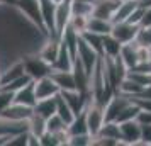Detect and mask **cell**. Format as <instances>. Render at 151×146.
<instances>
[{"label": "cell", "mask_w": 151, "mask_h": 146, "mask_svg": "<svg viewBox=\"0 0 151 146\" xmlns=\"http://www.w3.org/2000/svg\"><path fill=\"white\" fill-rule=\"evenodd\" d=\"M121 58L122 61L126 63L127 68H134L137 63H139V58H137V42H127V44H122V49H121Z\"/></svg>", "instance_id": "ffe728a7"}, {"label": "cell", "mask_w": 151, "mask_h": 146, "mask_svg": "<svg viewBox=\"0 0 151 146\" xmlns=\"http://www.w3.org/2000/svg\"><path fill=\"white\" fill-rule=\"evenodd\" d=\"M27 131L31 134L37 136V138H41L42 134L48 131L46 129V119L39 114H36V112H32V116L27 119Z\"/></svg>", "instance_id": "603a6c76"}, {"label": "cell", "mask_w": 151, "mask_h": 146, "mask_svg": "<svg viewBox=\"0 0 151 146\" xmlns=\"http://www.w3.org/2000/svg\"><path fill=\"white\" fill-rule=\"evenodd\" d=\"M34 87H36V97L37 100L41 99H49V97H56L60 95V87L56 85V82L51 78V75L42 77L39 80H34Z\"/></svg>", "instance_id": "ba28073f"}, {"label": "cell", "mask_w": 151, "mask_h": 146, "mask_svg": "<svg viewBox=\"0 0 151 146\" xmlns=\"http://www.w3.org/2000/svg\"><path fill=\"white\" fill-rule=\"evenodd\" d=\"M55 4H61V2H65V0H53Z\"/></svg>", "instance_id": "60d3db41"}, {"label": "cell", "mask_w": 151, "mask_h": 146, "mask_svg": "<svg viewBox=\"0 0 151 146\" xmlns=\"http://www.w3.org/2000/svg\"><path fill=\"white\" fill-rule=\"evenodd\" d=\"M80 36H82L87 42H88L92 48L95 49L99 55H102V37H104V36L97 34V32H92V31H83Z\"/></svg>", "instance_id": "f1b7e54d"}, {"label": "cell", "mask_w": 151, "mask_h": 146, "mask_svg": "<svg viewBox=\"0 0 151 146\" xmlns=\"http://www.w3.org/2000/svg\"><path fill=\"white\" fill-rule=\"evenodd\" d=\"M122 49V42L117 37H114L112 34H105L102 37V55L107 58H116L121 55Z\"/></svg>", "instance_id": "e0dca14e"}, {"label": "cell", "mask_w": 151, "mask_h": 146, "mask_svg": "<svg viewBox=\"0 0 151 146\" xmlns=\"http://www.w3.org/2000/svg\"><path fill=\"white\" fill-rule=\"evenodd\" d=\"M136 121L139 124H151V111H143V109H139L136 116Z\"/></svg>", "instance_id": "74e56055"}, {"label": "cell", "mask_w": 151, "mask_h": 146, "mask_svg": "<svg viewBox=\"0 0 151 146\" xmlns=\"http://www.w3.org/2000/svg\"><path fill=\"white\" fill-rule=\"evenodd\" d=\"M31 80H32V78L29 77L27 73H24L22 77H19L17 80H14V82H10V83H7V85H4L2 88H5V90H10V92H17L19 88H22L24 85H27Z\"/></svg>", "instance_id": "d6a6232c"}, {"label": "cell", "mask_w": 151, "mask_h": 146, "mask_svg": "<svg viewBox=\"0 0 151 146\" xmlns=\"http://www.w3.org/2000/svg\"><path fill=\"white\" fill-rule=\"evenodd\" d=\"M68 132L70 136H75V134H85L88 132V124H87V112L83 109L82 112H78L75 116V119L68 124ZM90 134V132H88Z\"/></svg>", "instance_id": "7402d4cb"}, {"label": "cell", "mask_w": 151, "mask_h": 146, "mask_svg": "<svg viewBox=\"0 0 151 146\" xmlns=\"http://www.w3.org/2000/svg\"><path fill=\"white\" fill-rule=\"evenodd\" d=\"M51 78L56 82V85L60 87V90H76L73 70H70V71H63V70H51Z\"/></svg>", "instance_id": "9a60e30c"}, {"label": "cell", "mask_w": 151, "mask_h": 146, "mask_svg": "<svg viewBox=\"0 0 151 146\" xmlns=\"http://www.w3.org/2000/svg\"><path fill=\"white\" fill-rule=\"evenodd\" d=\"M73 65H75V56L70 53V49L65 46V42L61 41V46H60V53H58V58L56 61L53 63V70H63V71H70L73 70Z\"/></svg>", "instance_id": "2e32d148"}, {"label": "cell", "mask_w": 151, "mask_h": 146, "mask_svg": "<svg viewBox=\"0 0 151 146\" xmlns=\"http://www.w3.org/2000/svg\"><path fill=\"white\" fill-rule=\"evenodd\" d=\"M12 102H14V92L5 90V88H0V112L5 111Z\"/></svg>", "instance_id": "d590c367"}, {"label": "cell", "mask_w": 151, "mask_h": 146, "mask_svg": "<svg viewBox=\"0 0 151 146\" xmlns=\"http://www.w3.org/2000/svg\"><path fill=\"white\" fill-rule=\"evenodd\" d=\"M97 136H100V138H109V139H116V141H119V146H121V127H119V122H116V121H105Z\"/></svg>", "instance_id": "cb8c5ba5"}, {"label": "cell", "mask_w": 151, "mask_h": 146, "mask_svg": "<svg viewBox=\"0 0 151 146\" xmlns=\"http://www.w3.org/2000/svg\"><path fill=\"white\" fill-rule=\"evenodd\" d=\"M32 112L34 109L32 107H27V105H22V104H12L9 105L5 111L0 112V116H4V117L10 119V121H19V122H24V121H27L31 116H32Z\"/></svg>", "instance_id": "7c38bea8"}, {"label": "cell", "mask_w": 151, "mask_h": 146, "mask_svg": "<svg viewBox=\"0 0 151 146\" xmlns=\"http://www.w3.org/2000/svg\"><path fill=\"white\" fill-rule=\"evenodd\" d=\"M56 104H58V95L56 97H49V99H41L34 105V112L42 116L44 119H48L53 114H56Z\"/></svg>", "instance_id": "44dd1931"}, {"label": "cell", "mask_w": 151, "mask_h": 146, "mask_svg": "<svg viewBox=\"0 0 151 146\" xmlns=\"http://www.w3.org/2000/svg\"><path fill=\"white\" fill-rule=\"evenodd\" d=\"M93 138L90 136L88 132L85 134H75V136H70L68 139V146H92Z\"/></svg>", "instance_id": "4dcf8cb0"}, {"label": "cell", "mask_w": 151, "mask_h": 146, "mask_svg": "<svg viewBox=\"0 0 151 146\" xmlns=\"http://www.w3.org/2000/svg\"><path fill=\"white\" fill-rule=\"evenodd\" d=\"M112 26H114L112 21L90 15L88 24H87V31H92V32H97V34H100V36H105V34H110L112 32Z\"/></svg>", "instance_id": "d6986e66"}, {"label": "cell", "mask_w": 151, "mask_h": 146, "mask_svg": "<svg viewBox=\"0 0 151 146\" xmlns=\"http://www.w3.org/2000/svg\"><path fill=\"white\" fill-rule=\"evenodd\" d=\"M46 129H48V132L58 134V132L68 129V124H66V122H65V121L58 116V114H53L51 117L46 119Z\"/></svg>", "instance_id": "4316f807"}, {"label": "cell", "mask_w": 151, "mask_h": 146, "mask_svg": "<svg viewBox=\"0 0 151 146\" xmlns=\"http://www.w3.org/2000/svg\"><path fill=\"white\" fill-rule=\"evenodd\" d=\"M87 24H88V17H83V15H71L68 26H71L78 34H82L83 31H87Z\"/></svg>", "instance_id": "1f68e13d"}, {"label": "cell", "mask_w": 151, "mask_h": 146, "mask_svg": "<svg viewBox=\"0 0 151 146\" xmlns=\"http://www.w3.org/2000/svg\"><path fill=\"white\" fill-rule=\"evenodd\" d=\"M141 26H143V27H151V5L150 7H146V10H144Z\"/></svg>", "instance_id": "f35d334b"}, {"label": "cell", "mask_w": 151, "mask_h": 146, "mask_svg": "<svg viewBox=\"0 0 151 146\" xmlns=\"http://www.w3.org/2000/svg\"><path fill=\"white\" fill-rule=\"evenodd\" d=\"M14 102L15 104H22L32 107L37 104V97H36V87H34V80H31L27 85H24L22 88H19L17 92H14Z\"/></svg>", "instance_id": "4fadbf2b"}, {"label": "cell", "mask_w": 151, "mask_h": 146, "mask_svg": "<svg viewBox=\"0 0 151 146\" xmlns=\"http://www.w3.org/2000/svg\"><path fill=\"white\" fill-rule=\"evenodd\" d=\"M60 46H61V39H58L55 36H49L48 39L42 42V46L39 48L37 55L41 56L46 63H49V65L53 66V63L56 61L58 53H60Z\"/></svg>", "instance_id": "9c48e42d"}, {"label": "cell", "mask_w": 151, "mask_h": 146, "mask_svg": "<svg viewBox=\"0 0 151 146\" xmlns=\"http://www.w3.org/2000/svg\"><path fill=\"white\" fill-rule=\"evenodd\" d=\"M119 4H121V0H95L93 2L92 15L93 17H100V19H107V21H112V15L117 10Z\"/></svg>", "instance_id": "8fae6325"}, {"label": "cell", "mask_w": 151, "mask_h": 146, "mask_svg": "<svg viewBox=\"0 0 151 146\" xmlns=\"http://www.w3.org/2000/svg\"><path fill=\"white\" fill-rule=\"evenodd\" d=\"M100 56L102 55H99L95 49L92 48L88 42L80 36V39H78V49H76V56L75 58L80 60V63L83 65V68L87 70L88 75L93 71V68L97 66V63H99V60H100Z\"/></svg>", "instance_id": "277c9868"}, {"label": "cell", "mask_w": 151, "mask_h": 146, "mask_svg": "<svg viewBox=\"0 0 151 146\" xmlns=\"http://www.w3.org/2000/svg\"><path fill=\"white\" fill-rule=\"evenodd\" d=\"M139 27L141 26H136V24H131V22L124 21V22H116L112 26V32L110 34L117 37L122 44H127V42L136 41L137 32H139Z\"/></svg>", "instance_id": "52a82bcc"}, {"label": "cell", "mask_w": 151, "mask_h": 146, "mask_svg": "<svg viewBox=\"0 0 151 146\" xmlns=\"http://www.w3.org/2000/svg\"><path fill=\"white\" fill-rule=\"evenodd\" d=\"M143 85H139L137 82H134L132 78L126 77L124 80H121V83L117 85V90L119 93H122V95H126V97L129 99H134L137 97V95H141V92H143Z\"/></svg>", "instance_id": "ac0fdd59"}, {"label": "cell", "mask_w": 151, "mask_h": 146, "mask_svg": "<svg viewBox=\"0 0 151 146\" xmlns=\"http://www.w3.org/2000/svg\"><path fill=\"white\" fill-rule=\"evenodd\" d=\"M0 75H2V63H0Z\"/></svg>", "instance_id": "b9f144b4"}, {"label": "cell", "mask_w": 151, "mask_h": 146, "mask_svg": "<svg viewBox=\"0 0 151 146\" xmlns=\"http://www.w3.org/2000/svg\"><path fill=\"white\" fill-rule=\"evenodd\" d=\"M56 114L60 116V117L66 122V124H70L73 119H75V112L71 111V107H70L66 102H65V99L61 97V95H58V104H56Z\"/></svg>", "instance_id": "484cf974"}, {"label": "cell", "mask_w": 151, "mask_h": 146, "mask_svg": "<svg viewBox=\"0 0 151 146\" xmlns=\"http://www.w3.org/2000/svg\"><path fill=\"white\" fill-rule=\"evenodd\" d=\"M70 19H71V9H70V0H65L61 4H56V14H55V37L61 39V34L68 27Z\"/></svg>", "instance_id": "8992f818"}, {"label": "cell", "mask_w": 151, "mask_h": 146, "mask_svg": "<svg viewBox=\"0 0 151 146\" xmlns=\"http://www.w3.org/2000/svg\"><path fill=\"white\" fill-rule=\"evenodd\" d=\"M139 146H151V124H141V143Z\"/></svg>", "instance_id": "8d00e7d4"}, {"label": "cell", "mask_w": 151, "mask_h": 146, "mask_svg": "<svg viewBox=\"0 0 151 146\" xmlns=\"http://www.w3.org/2000/svg\"><path fill=\"white\" fill-rule=\"evenodd\" d=\"M137 112H139V105L136 104V102H132L131 100L129 104L124 107L122 111H121V114L117 116L116 122H126V121H132V119H136Z\"/></svg>", "instance_id": "83f0119b"}, {"label": "cell", "mask_w": 151, "mask_h": 146, "mask_svg": "<svg viewBox=\"0 0 151 146\" xmlns=\"http://www.w3.org/2000/svg\"><path fill=\"white\" fill-rule=\"evenodd\" d=\"M85 2H95V0H85Z\"/></svg>", "instance_id": "7bdbcfd3"}, {"label": "cell", "mask_w": 151, "mask_h": 146, "mask_svg": "<svg viewBox=\"0 0 151 146\" xmlns=\"http://www.w3.org/2000/svg\"><path fill=\"white\" fill-rule=\"evenodd\" d=\"M137 44H143V46H151V27H139V32H137L136 37Z\"/></svg>", "instance_id": "e575fe53"}, {"label": "cell", "mask_w": 151, "mask_h": 146, "mask_svg": "<svg viewBox=\"0 0 151 146\" xmlns=\"http://www.w3.org/2000/svg\"><path fill=\"white\" fill-rule=\"evenodd\" d=\"M5 146H27V131L17 132L14 136H10Z\"/></svg>", "instance_id": "836d02e7"}, {"label": "cell", "mask_w": 151, "mask_h": 146, "mask_svg": "<svg viewBox=\"0 0 151 146\" xmlns=\"http://www.w3.org/2000/svg\"><path fill=\"white\" fill-rule=\"evenodd\" d=\"M141 97H146V99H151V83L146 85L143 88V92H141Z\"/></svg>", "instance_id": "ab89813d"}, {"label": "cell", "mask_w": 151, "mask_h": 146, "mask_svg": "<svg viewBox=\"0 0 151 146\" xmlns=\"http://www.w3.org/2000/svg\"><path fill=\"white\" fill-rule=\"evenodd\" d=\"M60 95L65 99V102L71 107V111L75 112V114L82 112L87 107V104L90 102L88 95H83L82 92H78V90H61Z\"/></svg>", "instance_id": "30bf717a"}, {"label": "cell", "mask_w": 151, "mask_h": 146, "mask_svg": "<svg viewBox=\"0 0 151 146\" xmlns=\"http://www.w3.org/2000/svg\"><path fill=\"white\" fill-rule=\"evenodd\" d=\"M22 61H24V70H26V73H27L32 80H39V78H42V77L51 75V70H53L51 65L44 61L37 53L26 55L22 58Z\"/></svg>", "instance_id": "7a4b0ae2"}, {"label": "cell", "mask_w": 151, "mask_h": 146, "mask_svg": "<svg viewBox=\"0 0 151 146\" xmlns=\"http://www.w3.org/2000/svg\"><path fill=\"white\" fill-rule=\"evenodd\" d=\"M26 73V70H24V61L22 60H17V61L10 63L9 66L2 70V75H0V85L4 87V85L10 83V82H14L17 80L19 77H22Z\"/></svg>", "instance_id": "5bb4252c"}, {"label": "cell", "mask_w": 151, "mask_h": 146, "mask_svg": "<svg viewBox=\"0 0 151 146\" xmlns=\"http://www.w3.org/2000/svg\"><path fill=\"white\" fill-rule=\"evenodd\" d=\"M0 88H2V85H0Z\"/></svg>", "instance_id": "ee69618b"}, {"label": "cell", "mask_w": 151, "mask_h": 146, "mask_svg": "<svg viewBox=\"0 0 151 146\" xmlns=\"http://www.w3.org/2000/svg\"><path fill=\"white\" fill-rule=\"evenodd\" d=\"M70 9L71 15H83L90 17L93 10V2H85V0H70Z\"/></svg>", "instance_id": "d4e9b609"}, {"label": "cell", "mask_w": 151, "mask_h": 146, "mask_svg": "<svg viewBox=\"0 0 151 146\" xmlns=\"http://www.w3.org/2000/svg\"><path fill=\"white\" fill-rule=\"evenodd\" d=\"M9 4H12L19 12H21L24 17H27L29 21L34 24L36 27L41 31L42 34H48V29L44 26V21H42L41 15V7H39V0H10Z\"/></svg>", "instance_id": "6da1fadb"}, {"label": "cell", "mask_w": 151, "mask_h": 146, "mask_svg": "<svg viewBox=\"0 0 151 146\" xmlns=\"http://www.w3.org/2000/svg\"><path fill=\"white\" fill-rule=\"evenodd\" d=\"M121 127V146H137L141 143V124L136 119L119 122Z\"/></svg>", "instance_id": "5b68a950"}, {"label": "cell", "mask_w": 151, "mask_h": 146, "mask_svg": "<svg viewBox=\"0 0 151 146\" xmlns=\"http://www.w3.org/2000/svg\"><path fill=\"white\" fill-rule=\"evenodd\" d=\"M127 77L132 78L134 82H137V83L143 85V87H146V85L151 83V73H146V71H139V70H129V71H127Z\"/></svg>", "instance_id": "f546056e"}, {"label": "cell", "mask_w": 151, "mask_h": 146, "mask_svg": "<svg viewBox=\"0 0 151 146\" xmlns=\"http://www.w3.org/2000/svg\"><path fill=\"white\" fill-rule=\"evenodd\" d=\"M85 112H87V124H88V132L92 138H95L100 127L105 122V105L99 104L95 100L90 99V102L85 107Z\"/></svg>", "instance_id": "3957f363"}]
</instances>
